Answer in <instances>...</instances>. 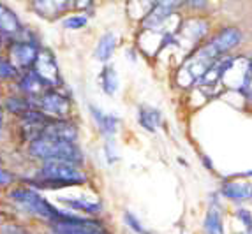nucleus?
<instances>
[{"mask_svg":"<svg viewBox=\"0 0 252 234\" xmlns=\"http://www.w3.org/2000/svg\"><path fill=\"white\" fill-rule=\"evenodd\" d=\"M90 176L83 166L65 160H48L39 167L37 178L32 185L39 188H65L89 183Z\"/></svg>","mask_w":252,"mask_h":234,"instance_id":"nucleus-1","label":"nucleus"},{"mask_svg":"<svg viewBox=\"0 0 252 234\" xmlns=\"http://www.w3.org/2000/svg\"><path fill=\"white\" fill-rule=\"evenodd\" d=\"M9 197L20 206L21 209H25L27 213L34 215V217L41 218V220L48 222V224H55V222L67 220L74 215L71 209H60L53 206L44 196L37 192V188L32 187H16L9 192Z\"/></svg>","mask_w":252,"mask_h":234,"instance_id":"nucleus-2","label":"nucleus"},{"mask_svg":"<svg viewBox=\"0 0 252 234\" xmlns=\"http://www.w3.org/2000/svg\"><path fill=\"white\" fill-rule=\"evenodd\" d=\"M30 157L48 162V160H65V162H74L78 166H85V153L78 143L60 141V139L39 136L29 143Z\"/></svg>","mask_w":252,"mask_h":234,"instance_id":"nucleus-3","label":"nucleus"},{"mask_svg":"<svg viewBox=\"0 0 252 234\" xmlns=\"http://www.w3.org/2000/svg\"><path fill=\"white\" fill-rule=\"evenodd\" d=\"M242 42H244V32L238 27H222L199 46L214 60H219L220 57L231 55L233 50H236Z\"/></svg>","mask_w":252,"mask_h":234,"instance_id":"nucleus-4","label":"nucleus"},{"mask_svg":"<svg viewBox=\"0 0 252 234\" xmlns=\"http://www.w3.org/2000/svg\"><path fill=\"white\" fill-rule=\"evenodd\" d=\"M35 108L44 111L51 118H69L72 113V100L59 88H48L46 92L35 99Z\"/></svg>","mask_w":252,"mask_h":234,"instance_id":"nucleus-5","label":"nucleus"},{"mask_svg":"<svg viewBox=\"0 0 252 234\" xmlns=\"http://www.w3.org/2000/svg\"><path fill=\"white\" fill-rule=\"evenodd\" d=\"M39 51H41V46H39V42L34 41V39H23L20 35V37H16L14 41L9 42V57H11V62L21 72L30 71L34 67Z\"/></svg>","mask_w":252,"mask_h":234,"instance_id":"nucleus-6","label":"nucleus"},{"mask_svg":"<svg viewBox=\"0 0 252 234\" xmlns=\"http://www.w3.org/2000/svg\"><path fill=\"white\" fill-rule=\"evenodd\" d=\"M32 71L41 78V81L46 85V88H60L62 87V74H60V67L59 62L55 58V55L50 50H44L41 48L37 55V60H35Z\"/></svg>","mask_w":252,"mask_h":234,"instance_id":"nucleus-7","label":"nucleus"},{"mask_svg":"<svg viewBox=\"0 0 252 234\" xmlns=\"http://www.w3.org/2000/svg\"><path fill=\"white\" fill-rule=\"evenodd\" d=\"M219 194L224 201L242 206L252 203V180H238V178H226L219 185Z\"/></svg>","mask_w":252,"mask_h":234,"instance_id":"nucleus-8","label":"nucleus"},{"mask_svg":"<svg viewBox=\"0 0 252 234\" xmlns=\"http://www.w3.org/2000/svg\"><path fill=\"white\" fill-rule=\"evenodd\" d=\"M41 136L60 139V141L78 143L80 139V129L71 118H51L50 123L44 127Z\"/></svg>","mask_w":252,"mask_h":234,"instance_id":"nucleus-9","label":"nucleus"},{"mask_svg":"<svg viewBox=\"0 0 252 234\" xmlns=\"http://www.w3.org/2000/svg\"><path fill=\"white\" fill-rule=\"evenodd\" d=\"M89 113L92 117L94 123H95L97 130L101 132V136L104 139H113L115 134L118 132V127H120V118L115 117L111 113H106L101 108L90 104L89 106Z\"/></svg>","mask_w":252,"mask_h":234,"instance_id":"nucleus-10","label":"nucleus"},{"mask_svg":"<svg viewBox=\"0 0 252 234\" xmlns=\"http://www.w3.org/2000/svg\"><path fill=\"white\" fill-rule=\"evenodd\" d=\"M59 201L74 213L78 211V213H85L89 217H99L104 209L101 201H92L89 197H59Z\"/></svg>","mask_w":252,"mask_h":234,"instance_id":"nucleus-11","label":"nucleus"},{"mask_svg":"<svg viewBox=\"0 0 252 234\" xmlns=\"http://www.w3.org/2000/svg\"><path fill=\"white\" fill-rule=\"evenodd\" d=\"M0 35L9 42L21 35L20 18L14 14L13 9H9L4 4H0Z\"/></svg>","mask_w":252,"mask_h":234,"instance_id":"nucleus-12","label":"nucleus"},{"mask_svg":"<svg viewBox=\"0 0 252 234\" xmlns=\"http://www.w3.org/2000/svg\"><path fill=\"white\" fill-rule=\"evenodd\" d=\"M72 0H32V9L39 16L46 20H55L62 13H65Z\"/></svg>","mask_w":252,"mask_h":234,"instance_id":"nucleus-13","label":"nucleus"},{"mask_svg":"<svg viewBox=\"0 0 252 234\" xmlns=\"http://www.w3.org/2000/svg\"><path fill=\"white\" fill-rule=\"evenodd\" d=\"M18 88H20V92L23 93V95L30 97V99H34V100L48 90L46 85L42 83L41 78H39L32 69L25 71L23 74H20V78H18Z\"/></svg>","mask_w":252,"mask_h":234,"instance_id":"nucleus-14","label":"nucleus"},{"mask_svg":"<svg viewBox=\"0 0 252 234\" xmlns=\"http://www.w3.org/2000/svg\"><path fill=\"white\" fill-rule=\"evenodd\" d=\"M203 234H226L222 206H208L203 217Z\"/></svg>","mask_w":252,"mask_h":234,"instance_id":"nucleus-15","label":"nucleus"},{"mask_svg":"<svg viewBox=\"0 0 252 234\" xmlns=\"http://www.w3.org/2000/svg\"><path fill=\"white\" fill-rule=\"evenodd\" d=\"M162 113L152 106H139L138 108V123L147 132H157L162 127Z\"/></svg>","mask_w":252,"mask_h":234,"instance_id":"nucleus-16","label":"nucleus"},{"mask_svg":"<svg viewBox=\"0 0 252 234\" xmlns=\"http://www.w3.org/2000/svg\"><path fill=\"white\" fill-rule=\"evenodd\" d=\"M117 35H115L113 32H106L101 35V39L97 41L95 44V58L99 60L101 63H108L109 60H111V57H113L115 50H117Z\"/></svg>","mask_w":252,"mask_h":234,"instance_id":"nucleus-17","label":"nucleus"},{"mask_svg":"<svg viewBox=\"0 0 252 234\" xmlns=\"http://www.w3.org/2000/svg\"><path fill=\"white\" fill-rule=\"evenodd\" d=\"M99 85H101V90L106 95L113 97L117 93L118 87H120V80H118V72L111 63H104L99 72Z\"/></svg>","mask_w":252,"mask_h":234,"instance_id":"nucleus-18","label":"nucleus"},{"mask_svg":"<svg viewBox=\"0 0 252 234\" xmlns=\"http://www.w3.org/2000/svg\"><path fill=\"white\" fill-rule=\"evenodd\" d=\"M4 108H5V111H9V113L16 115V117H21V115L27 113L29 109L35 108V100L23 95V93H21V95H11L5 99Z\"/></svg>","mask_w":252,"mask_h":234,"instance_id":"nucleus-19","label":"nucleus"},{"mask_svg":"<svg viewBox=\"0 0 252 234\" xmlns=\"http://www.w3.org/2000/svg\"><path fill=\"white\" fill-rule=\"evenodd\" d=\"M21 71L14 65L11 60L0 57V83H7V81H16L20 78Z\"/></svg>","mask_w":252,"mask_h":234,"instance_id":"nucleus-20","label":"nucleus"},{"mask_svg":"<svg viewBox=\"0 0 252 234\" xmlns=\"http://www.w3.org/2000/svg\"><path fill=\"white\" fill-rule=\"evenodd\" d=\"M124 224L129 227L134 234H152L150 229L143 226V222L139 220L132 211H124Z\"/></svg>","mask_w":252,"mask_h":234,"instance_id":"nucleus-21","label":"nucleus"},{"mask_svg":"<svg viewBox=\"0 0 252 234\" xmlns=\"http://www.w3.org/2000/svg\"><path fill=\"white\" fill-rule=\"evenodd\" d=\"M235 218L242 224V227H244V231H247V233H252V209L245 208L244 205L242 206H236L235 209Z\"/></svg>","mask_w":252,"mask_h":234,"instance_id":"nucleus-22","label":"nucleus"},{"mask_svg":"<svg viewBox=\"0 0 252 234\" xmlns=\"http://www.w3.org/2000/svg\"><path fill=\"white\" fill-rule=\"evenodd\" d=\"M87 23H89V18L85 14H74V16H69L62 21V25L69 30H80L83 27H87Z\"/></svg>","mask_w":252,"mask_h":234,"instance_id":"nucleus-23","label":"nucleus"},{"mask_svg":"<svg viewBox=\"0 0 252 234\" xmlns=\"http://www.w3.org/2000/svg\"><path fill=\"white\" fill-rule=\"evenodd\" d=\"M104 159L108 162V166H113L120 157H118V151L115 148V141L113 139H106L104 143Z\"/></svg>","mask_w":252,"mask_h":234,"instance_id":"nucleus-24","label":"nucleus"},{"mask_svg":"<svg viewBox=\"0 0 252 234\" xmlns=\"http://www.w3.org/2000/svg\"><path fill=\"white\" fill-rule=\"evenodd\" d=\"M0 234H32L29 229L21 226H16V224H5V226L0 227Z\"/></svg>","mask_w":252,"mask_h":234,"instance_id":"nucleus-25","label":"nucleus"},{"mask_svg":"<svg viewBox=\"0 0 252 234\" xmlns=\"http://www.w3.org/2000/svg\"><path fill=\"white\" fill-rule=\"evenodd\" d=\"M13 181H14L13 173L5 171V169H0V187H9Z\"/></svg>","mask_w":252,"mask_h":234,"instance_id":"nucleus-26","label":"nucleus"},{"mask_svg":"<svg viewBox=\"0 0 252 234\" xmlns=\"http://www.w3.org/2000/svg\"><path fill=\"white\" fill-rule=\"evenodd\" d=\"M199 157H201V162H203V167H205V169H208V171H215V166H214V162H212V159L208 157V155L201 153Z\"/></svg>","mask_w":252,"mask_h":234,"instance_id":"nucleus-27","label":"nucleus"},{"mask_svg":"<svg viewBox=\"0 0 252 234\" xmlns=\"http://www.w3.org/2000/svg\"><path fill=\"white\" fill-rule=\"evenodd\" d=\"M94 4V0H72V5L76 9H87Z\"/></svg>","mask_w":252,"mask_h":234,"instance_id":"nucleus-28","label":"nucleus"},{"mask_svg":"<svg viewBox=\"0 0 252 234\" xmlns=\"http://www.w3.org/2000/svg\"><path fill=\"white\" fill-rule=\"evenodd\" d=\"M4 127V108L0 106V129Z\"/></svg>","mask_w":252,"mask_h":234,"instance_id":"nucleus-29","label":"nucleus"},{"mask_svg":"<svg viewBox=\"0 0 252 234\" xmlns=\"http://www.w3.org/2000/svg\"><path fill=\"white\" fill-rule=\"evenodd\" d=\"M152 2H154V4H159V2H162V0H152Z\"/></svg>","mask_w":252,"mask_h":234,"instance_id":"nucleus-30","label":"nucleus"},{"mask_svg":"<svg viewBox=\"0 0 252 234\" xmlns=\"http://www.w3.org/2000/svg\"><path fill=\"white\" fill-rule=\"evenodd\" d=\"M0 166H2V153H0Z\"/></svg>","mask_w":252,"mask_h":234,"instance_id":"nucleus-31","label":"nucleus"},{"mask_svg":"<svg viewBox=\"0 0 252 234\" xmlns=\"http://www.w3.org/2000/svg\"><path fill=\"white\" fill-rule=\"evenodd\" d=\"M180 234H185V233H180Z\"/></svg>","mask_w":252,"mask_h":234,"instance_id":"nucleus-32","label":"nucleus"}]
</instances>
